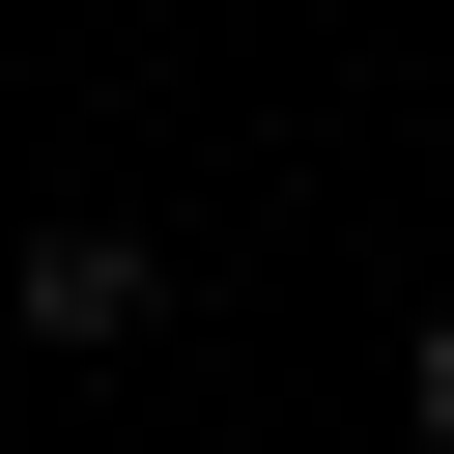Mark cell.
Instances as JSON below:
<instances>
[{
  "label": "cell",
  "mask_w": 454,
  "mask_h": 454,
  "mask_svg": "<svg viewBox=\"0 0 454 454\" xmlns=\"http://www.w3.org/2000/svg\"><path fill=\"white\" fill-rule=\"evenodd\" d=\"M397 426H426V454H454V312H426V340H397Z\"/></svg>",
  "instance_id": "2"
},
{
  "label": "cell",
  "mask_w": 454,
  "mask_h": 454,
  "mask_svg": "<svg viewBox=\"0 0 454 454\" xmlns=\"http://www.w3.org/2000/svg\"><path fill=\"white\" fill-rule=\"evenodd\" d=\"M170 312V227H28V369H114Z\"/></svg>",
  "instance_id": "1"
}]
</instances>
